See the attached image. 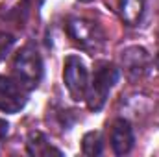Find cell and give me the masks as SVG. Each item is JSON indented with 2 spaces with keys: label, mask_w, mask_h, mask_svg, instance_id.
<instances>
[{
  "label": "cell",
  "mask_w": 159,
  "mask_h": 157,
  "mask_svg": "<svg viewBox=\"0 0 159 157\" xmlns=\"http://www.w3.org/2000/svg\"><path fill=\"white\" fill-rule=\"evenodd\" d=\"M117 81H119V69L113 63H107V61L98 63L96 69H94L93 79L89 81L87 94H85L87 107L91 111L98 113L106 105L107 96H109V92H111V89L115 87Z\"/></svg>",
  "instance_id": "6da1fadb"
},
{
  "label": "cell",
  "mask_w": 159,
  "mask_h": 157,
  "mask_svg": "<svg viewBox=\"0 0 159 157\" xmlns=\"http://www.w3.org/2000/svg\"><path fill=\"white\" fill-rule=\"evenodd\" d=\"M65 30L76 46H80L81 50H85L93 56L104 48L106 35L94 20H89L83 17H72L67 20Z\"/></svg>",
  "instance_id": "7a4b0ae2"
},
{
  "label": "cell",
  "mask_w": 159,
  "mask_h": 157,
  "mask_svg": "<svg viewBox=\"0 0 159 157\" xmlns=\"http://www.w3.org/2000/svg\"><path fill=\"white\" fill-rule=\"evenodd\" d=\"M43 72V59L34 46H24L20 52H17L13 59V76L28 91L35 89L41 83Z\"/></svg>",
  "instance_id": "3957f363"
},
{
  "label": "cell",
  "mask_w": 159,
  "mask_h": 157,
  "mask_svg": "<svg viewBox=\"0 0 159 157\" xmlns=\"http://www.w3.org/2000/svg\"><path fill=\"white\" fill-rule=\"evenodd\" d=\"M63 81L74 102L85 100L89 89V72L78 56H69L63 63Z\"/></svg>",
  "instance_id": "277c9868"
},
{
  "label": "cell",
  "mask_w": 159,
  "mask_h": 157,
  "mask_svg": "<svg viewBox=\"0 0 159 157\" xmlns=\"http://www.w3.org/2000/svg\"><path fill=\"white\" fill-rule=\"evenodd\" d=\"M28 102V89L15 76H0V111L15 115Z\"/></svg>",
  "instance_id": "5b68a950"
},
{
  "label": "cell",
  "mask_w": 159,
  "mask_h": 157,
  "mask_svg": "<svg viewBox=\"0 0 159 157\" xmlns=\"http://www.w3.org/2000/svg\"><path fill=\"white\" fill-rule=\"evenodd\" d=\"M120 63H122V69H124L126 76L135 81V79H141L148 74L150 65H152V57L146 52V48H143V46H129V48L122 50Z\"/></svg>",
  "instance_id": "8992f818"
},
{
  "label": "cell",
  "mask_w": 159,
  "mask_h": 157,
  "mask_svg": "<svg viewBox=\"0 0 159 157\" xmlns=\"http://www.w3.org/2000/svg\"><path fill=\"white\" fill-rule=\"evenodd\" d=\"M109 142H111L115 155H126L131 152L133 142H135V135H133V128H131L128 118H117L111 124Z\"/></svg>",
  "instance_id": "52a82bcc"
},
{
  "label": "cell",
  "mask_w": 159,
  "mask_h": 157,
  "mask_svg": "<svg viewBox=\"0 0 159 157\" xmlns=\"http://www.w3.org/2000/svg\"><path fill=\"white\" fill-rule=\"evenodd\" d=\"M148 6L150 0H119V15L128 26L137 28L144 22Z\"/></svg>",
  "instance_id": "ba28073f"
},
{
  "label": "cell",
  "mask_w": 159,
  "mask_h": 157,
  "mask_svg": "<svg viewBox=\"0 0 159 157\" xmlns=\"http://www.w3.org/2000/svg\"><path fill=\"white\" fill-rule=\"evenodd\" d=\"M26 150H28L30 155H37V157L61 155V150L54 148L41 131H32L28 135V139H26Z\"/></svg>",
  "instance_id": "9c48e42d"
},
{
  "label": "cell",
  "mask_w": 159,
  "mask_h": 157,
  "mask_svg": "<svg viewBox=\"0 0 159 157\" xmlns=\"http://www.w3.org/2000/svg\"><path fill=\"white\" fill-rule=\"evenodd\" d=\"M104 148V141H102V133L100 131H89L83 139H81V152L89 157L100 155Z\"/></svg>",
  "instance_id": "30bf717a"
},
{
  "label": "cell",
  "mask_w": 159,
  "mask_h": 157,
  "mask_svg": "<svg viewBox=\"0 0 159 157\" xmlns=\"http://www.w3.org/2000/svg\"><path fill=\"white\" fill-rule=\"evenodd\" d=\"M15 46V37L11 34H6V32H0V61H4L11 50Z\"/></svg>",
  "instance_id": "8fae6325"
},
{
  "label": "cell",
  "mask_w": 159,
  "mask_h": 157,
  "mask_svg": "<svg viewBox=\"0 0 159 157\" xmlns=\"http://www.w3.org/2000/svg\"><path fill=\"white\" fill-rule=\"evenodd\" d=\"M7 133H9V124L4 118H0V144L4 142V139L7 137Z\"/></svg>",
  "instance_id": "7c38bea8"
},
{
  "label": "cell",
  "mask_w": 159,
  "mask_h": 157,
  "mask_svg": "<svg viewBox=\"0 0 159 157\" xmlns=\"http://www.w3.org/2000/svg\"><path fill=\"white\" fill-rule=\"evenodd\" d=\"M80 2H83V4H89V2H93V0H80Z\"/></svg>",
  "instance_id": "4fadbf2b"
},
{
  "label": "cell",
  "mask_w": 159,
  "mask_h": 157,
  "mask_svg": "<svg viewBox=\"0 0 159 157\" xmlns=\"http://www.w3.org/2000/svg\"><path fill=\"white\" fill-rule=\"evenodd\" d=\"M156 63H157V69H159V54H157V57H156Z\"/></svg>",
  "instance_id": "5bb4252c"
}]
</instances>
